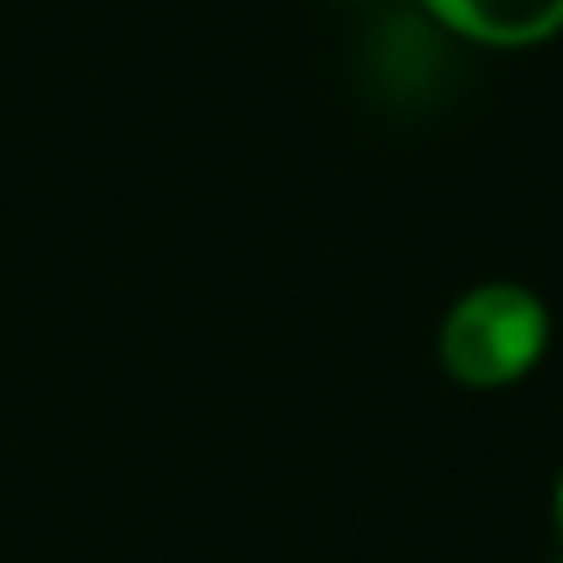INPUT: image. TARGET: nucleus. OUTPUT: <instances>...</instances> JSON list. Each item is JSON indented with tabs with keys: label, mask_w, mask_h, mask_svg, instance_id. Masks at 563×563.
Wrapping results in <instances>:
<instances>
[{
	"label": "nucleus",
	"mask_w": 563,
	"mask_h": 563,
	"mask_svg": "<svg viewBox=\"0 0 563 563\" xmlns=\"http://www.w3.org/2000/svg\"><path fill=\"white\" fill-rule=\"evenodd\" d=\"M554 341L549 301L529 282L489 277L450 301L435 331V361L465 390H509L539 371Z\"/></svg>",
	"instance_id": "nucleus-1"
},
{
	"label": "nucleus",
	"mask_w": 563,
	"mask_h": 563,
	"mask_svg": "<svg viewBox=\"0 0 563 563\" xmlns=\"http://www.w3.org/2000/svg\"><path fill=\"white\" fill-rule=\"evenodd\" d=\"M549 515H554V534H559V544H563V470H559V479H554V499H549Z\"/></svg>",
	"instance_id": "nucleus-3"
},
{
	"label": "nucleus",
	"mask_w": 563,
	"mask_h": 563,
	"mask_svg": "<svg viewBox=\"0 0 563 563\" xmlns=\"http://www.w3.org/2000/svg\"><path fill=\"white\" fill-rule=\"evenodd\" d=\"M440 30L479 49L519 55L563 35V0H420Z\"/></svg>",
	"instance_id": "nucleus-2"
},
{
	"label": "nucleus",
	"mask_w": 563,
	"mask_h": 563,
	"mask_svg": "<svg viewBox=\"0 0 563 563\" xmlns=\"http://www.w3.org/2000/svg\"><path fill=\"white\" fill-rule=\"evenodd\" d=\"M554 563H563V554H559V559H554Z\"/></svg>",
	"instance_id": "nucleus-4"
}]
</instances>
